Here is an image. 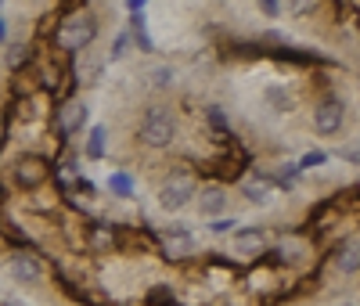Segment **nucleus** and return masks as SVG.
<instances>
[{"instance_id": "nucleus-14", "label": "nucleus", "mask_w": 360, "mask_h": 306, "mask_svg": "<svg viewBox=\"0 0 360 306\" xmlns=\"http://www.w3.org/2000/svg\"><path fill=\"white\" fill-rule=\"evenodd\" d=\"M76 76H79V83H86V87H94V83H101V76H105V58H94V54H79V65H76Z\"/></svg>"}, {"instance_id": "nucleus-10", "label": "nucleus", "mask_w": 360, "mask_h": 306, "mask_svg": "<svg viewBox=\"0 0 360 306\" xmlns=\"http://www.w3.org/2000/svg\"><path fill=\"white\" fill-rule=\"evenodd\" d=\"M263 249H266V231H259V227H238V231H234V253H238V256L252 260V256H259Z\"/></svg>"}, {"instance_id": "nucleus-5", "label": "nucleus", "mask_w": 360, "mask_h": 306, "mask_svg": "<svg viewBox=\"0 0 360 306\" xmlns=\"http://www.w3.org/2000/svg\"><path fill=\"white\" fill-rule=\"evenodd\" d=\"M8 270H11V278H15L18 285H40L44 274H47L44 260L33 256V253H15L11 263H8Z\"/></svg>"}, {"instance_id": "nucleus-9", "label": "nucleus", "mask_w": 360, "mask_h": 306, "mask_svg": "<svg viewBox=\"0 0 360 306\" xmlns=\"http://www.w3.org/2000/svg\"><path fill=\"white\" fill-rule=\"evenodd\" d=\"M159 245H162V253H166L169 260H188V256L195 253V238H191L188 231H180V227L162 231V234H159Z\"/></svg>"}, {"instance_id": "nucleus-6", "label": "nucleus", "mask_w": 360, "mask_h": 306, "mask_svg": "<svg viewBox=\"0 0 360 306\" xmlns=\"http://www.w3.org/2000/svg\"><path fill=\"white\" fill-rule=\"evenodd\" d=\"M11 173H15V184H18L22 191H37L40 184L47 180V162L37 159V155H22V159L11 166Z\"/></svg>"}, {"instance_id": "nucleus-11", "label": "nucleus", "mask_w": 360, "mask_h": 306, "mask_svg": "<svg viewBox=\"0 0 360 306\" xmlns=\"http://www.w3.org/2000/svg\"><path fill=\"white\" fill-rule=\"evenodd\" d=\"M332 263H335L339 274H356V270H360V238H356V234H349L346 241L335 245Z\"/></svg>"}, {"instance_id": "nucleus-18", "label": "nucleus", "mask_w": 360, "mask_h": 306, "mask_svg": "<svg viewBox=\"0 0 360 306\" xmlns=\"http://www.w3.org/2000/svg\"><path fill=\"white\" fill-rule=\"evenodd\" d=\"M105 137H108L105 127L90 130V137H86V155H90V159H101V155H105Z\"/></svg>"}, {"instance_id": "nucleus-25", "label": "nucleus", "mask_w": 360, "mask_h": 306, "mask_svg": "<svg viewBox=\"0 0 360 306\" xmlns=\"http://www.w3.org/2000/svg\"><path fill=\"white\" fill-rule=\"evenodd\" d=\"M259 11H263V15H270V18H278V15H281V4H274V0H266V4H259Z\"/></svg>"}, {"instance_id": "nucleus-13", "label": "nucleus", "mask_w": 360, "mask_h": 306, "mask_svg": "<svg viewBox=\"0 0 360 306\" xmlns=\"http://www.w3.org/2000/svg\"><path fill=\"white\" fill-rule=\"evenodd\" d=\"M86 245L94 253H112L115 245H119V234H115L112 224H94V227H90V234H86Z\"/></svg>"}, {"instance_id": "nucleus-16", "label": "nucleus", "mask_w": 360, "mask_h": 306, "mask_svg": "<svg viewBox=\"0 0 360 306\" xmlns=\"http://www.w3.org/2000/svg\"><path fill=\"white\" fill-rule=\"evenodd\" d=\"M108 191H112L115 198H130V195H134V177H130V173H112V177H108Z\"/></svg>"}, {"instance_id": "nucleus-8", "label": "nucleus", "mask_w": 360, "mask_h": 306, "mask_svg": "<svg viewBox=\"0 0 360 306\" xmlns=\"http://www.w3.org/2000/svg\"><path fill=\"white\" fill-rule=\"evenodd\" d=\"M274 177H266V173H249L245 180H242V195H245V202H252V205H266L270 198H274Z\"/></svg>"}, {"instance_id": "nucleus-15", "label": "nucleus", "mask_w": 360, "mask_h": 306, "mask_svg": "<svg viewBox=\"0 0 360 306\" xmlns=\"http://www.w3.org/2000/svg\"><path fill=\"white\" fill-rule=\"evenodd\" d=\"M263 101L270 105V112H292V94L285 87H266V94H263Z\"/></svg>"}, {"instance_id": "nucleus-22", "label": "nucleus", "mask_w": 360, "mask_h": 306, "mask_svg": "<svg viewBox=\"0 0 360 306\" xmlns=\"http://www.w3.org/2000/svg\"><path fill=\"white\" fill-rule=\"evenodd\" d=\"M324 162H328V151H307V155L299 159L295 166H299V173H303V170H317V166H324Z\"/></svg>"}, {"instance_id": "nucleus-29", "label": "nucleus", "mask_w": 360, "mask_h": 306, "mask_svg": "<svg viewBox=\"0 0 360 306\" xmlns=\"http://www.w3.org/2000/svg\"><path fill=\"white\" fill-rule=\"evenodd\" d=\"M0 141H4V130H0Z\"/></svg>"}, {"instance_id": "nucleus-26", "label": "nucleus", "mask_w": 360, "mask_h": 306, "mask_svg": "<svg viewBox=\"0 0 360 306\" xmlns=\"http://www.w3.org/2000/svg\"><path fill=\"white\" fill-rule=\"evenodd\" d=\"M339 155H342V159H346L349 166H356V148H353V144H349V148H342V151H339Z\"/></svg>"}, {"instance_id": "nucleus-17", "label": "nucleus", "mask_w": 360, "mask_h": 306, "mask_svg": "<svg viewBox=\"0 0 360 306\" xmlns=\"http://www.w3.org/2000/svg\"><path fill=\"white\" fill-rule=\"evenodd\" d=\"M29 58H33V51H29L25 44H11V47H8V54H4V61H8V69H15V72L29 65Z\"/></svg>"}, {"instance_id": "nucleus-2", "label": "nucleus", "mask_w": 360, "mask_h": 306, "mask_svg": "<svg viewBox=\"0 0 360 306\" xmlns=\"http://www.w3.org/2000/svg\"><path fill=\"white\" fill-rule=\"evenodd\" d=\"M98 37V22L90 15H76V18H65L62 25H58V47L69 51V54H83L90 44H94Z\"/></svg>"}, {"instance_id": "nucleus-4", "label": "nucleus", "mask_w": 360, "mask_h": 306, "mask_svg": "<svg viewBox=\"0 0 360 306\" xmlns=\"http://www.w3.org/2000/svg\"><path fill=\"white\" fill-rule=\"evenodd\" d=\"M342 122H346V105L342 101H335V98L317 101V108H314V130L321 137H335L342 130Z\"/></svg>"}, {"instance_id": "nucleus-21", "label": "nucleus", "mask_w": 360, "mask_h": 306, "mask_svg": "<svg viewBox=\"0 0 360 306\" xmlns=\"http://www.w3.org/2000/svg\"><path fill=\"white\" fill-rule=\"evenodd\" d=\"M130 33H127V29H123V33H115V40H112V51H108V58L112 61H119V58H127V51H130Z\"/></svg>"}, {"instance_id": "nucleus-7", "label": "nucleus", "mask_w": 360, "mask_h": 306, "mask_svg": "<svg viewBox=\"0 0 360 306\" xmlns=\"http://www.w3.org/2000/svg\"><path fill=\"white\" fill-rule=\"evenodd\" d=\"M86 105L83 101H65V105H58V115H54V134H62V137H69V134H76L83 122H86Z\"/></svg>"}, {"instance_id": "nucleus-20", "label": "nucleus", "mask_w": 360, "mask_h": 306, "mask_svg": "<svg viewBox=\"0 0 360 306\" xmlns=\"http://www.w3.org/2000/svg\"><path fill=\"white\" fill-rule=\"evenodd\" d=\"M144 79H148V87L162 90V87H169V79H173V69H169V65H155V69H148V72H144Z\"/></svg>"}, {"instance_id": "nucleus-27", "label": "nucleus", "mask_w": 360, "mask_h": 306, "mask_svg": "<svg viewBox=\"0 0 360 306\" xmlns=\"http://www.w3.org/2000/svg\"><path fill=\"white\" fill-rule=\"evenodd\" d=\"M4 37H8V22H4V15H0V44H4Z\"/></svg>"}, {"instance_id": "nucleus-19", "label": "nucleus", "mask_w": 360, "mask_h": 306, "mask_svg": "<svg viewBox=\"0 0 360 306\" xmlns=\"http://www.w3.org/2000/svg\"><path fill=\"white\" fill-rule=\"evenodd\" d=\"M299 166L295 162H281V170H278V177H274V188H295L299 184Z\"/></svg>"}, {"instance_id": "nucleus-24", "label": "nucleus", "mask_w": 360, "mask_h": 306, "mask_svg": "<svg viewBox=\"0 0 360 306\" xmlns=\"http://www.w3.org/2000/svg\"><path fill=\"white\" fill-rule=\"evenodd\" d=\"M205 119H209V127H217V130H227V119L220 108H205Z\"/></svg>"}, {"instance_id": "nucleus-23", "label": "nucleus", "mask_w": 360, "mask_h": 306, "mask_svg": "<svg viewBox=\"0 0 360 306\" xmlns=\"http://www.w3.org/2000/svg\"><path fill=\"white\" fill-rule=\"evenodd\" d=\"M209 231L213 234H231V231H238V220L234 217H217L213 224H209Z\"/></svg>"}, {"instance_id": "nucleus-1", "label": "nucleus", "mask_w": 360, "mask_h": 306, "mask_svg": "<svg viewBox=\"0 0 360 306\" xmlns=\"http://www.w3.org/2000/svg\"><path fill=\"white\" fill-rule=\"evenodd\" d=\"M195 195H198V180H195L191 173H184V170L169 173V177L159 184V205H162L166 212H180L184 205L195 202Z\"/></svg>"}, {"instance_id": "nucleus-3", "label": "nucleus", "mask_w": 360, "mask_h": 306, "mask_svg": "<svg viewBox=\"0 0 360 306\" xmlns=\"http://www.w3.org/2000/svg\"><path fill=\"white\" fill-rule=\"evenodd\" d=\"M137 137H141L148 148H166V144H173V137H176V119H173V112H166V108L144 112L141 127H137Z\"/></svg>"}, {"instance_id": "nucleus-12", "label": "nucleus", "mask_w": 360, "mask_h": 306, "mask_svg": "<svg viewBox=\"0 0 360 306\" xmlns=\"http://www.w3.org/2000/svg\"><path fill=\"white\" fill-rule=\"evenodd\" d=\"M198 198V212L202 217H224V209H227V191L220 188V184H205V188L195 195Z\"/></svg>"}, {"instance_id": "nucleus-28", "label": "nucleus", "mask_w": 360, "mask_h": 306, "mask_svg": "<svg viewBox=\"0 0 360 306\" xmlns=\"http://www.w3.org/2000/svg\"><path fill=\"white\" fill-rule=\"evenodd\" d=\"M342 306H356V302H342Z\"/></svg>"}]
</instances>
